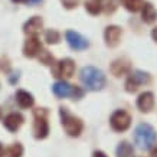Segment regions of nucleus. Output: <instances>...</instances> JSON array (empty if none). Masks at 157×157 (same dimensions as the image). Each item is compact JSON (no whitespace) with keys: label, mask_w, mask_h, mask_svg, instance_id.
Here are the masks:
<instances>
[{"label":"nucleus","mask_w":157,"mask_h":157,"mask_svg":"<svg viewBox=\"0 0 157 157\" xmlns=\"http://www.w3.org/2000/svg\"><path fill=\"white\" fill-rule=\"evenodd\" d=\"M121 35H123V30L118 26H108L104 32V38H105V43L114 48L120 43V39H121Z\"/></svg>","instance_id":"nucleus-10"},{"label":"nucleus","mask_w":157,"mask_h":157,"mask_svg":"<svg viewBox=\"0 0 157 157\" xmlns=\"http://www.w3.org/2000/svg\"><path fill=\"white\" fill-rule=\"evenodd\" d=\"M92 157H107V156H105V154H104L102 151H98V150H97V151H94Z\"/></svg>","instance_id":"nucleus-26"},{"label":"nucleus","mask_w":157,"mask_h":157,"mask_svg":"<svg viewBox=\"0 0 157 157\" xmlns=\"http://www.w3.org/2000/svg\"><path fill=\"white\" fill-rule=\"evenodd\" d=\"M59 39H61V35H59V32H56V30H48L46 33H45V40L48 43H58L59 42Z\"/></svg>","instance_id":"nucleus-22"},{"label":"nucleus","mask_w":157,"mask_h":157,"mask_svg":"<svg viewBox=\"0 0 157 157\" xmlns=\"http://www.w3.org/2000/svg\"><path fill=\"white\" fill-rule=\"evenodd\" d=\"M0 117H2V109H0Z\"/></svg>","instance_id":"nucleus-31"},{"label":"nucleus","mask_w":157,"mask_h":157,"mask_svg":"<svg viewBox=\"0 0 157 157\" xmlns=\"http://www.w3.org/2000/svg\"><path fill=\"white\" fill-rule=\"evenodd\" d=\"M61 2L67 9H74V7H76L78 3H79V0H61Z\"/></svg>","instance_id":"nucleus-25"},{"label":"nucleus","mask_w":157,"mask_h":157,"mask_svg":"<svg viewBox=\"0 0 157 157\" xmlns=\"http://www.w3.org/2000/svg\"><path fill=\"white\" fill-rule=\"evenodd\" d=\"M137 107L143 113L151 111L153 107H154V95H153V92H143L137 98Z\"/></svg>","instance_id":"nucleus-12"},{"label":"nucleus","mask_w":157,"mask_h":157,"mask_svg":"<svg viewBox=\"0 0 157 157\" xmlns=\"http://www.w3.org/2000/svg\"><path fill=\"white\" fill-rule=\"evenodd\" d=\"M156 131L148 124H140L134 131V140L138 148L141 150H150L156 143Z\"/></svg>","instance_id":"nucleus-2"},{"label":"nucleus","mask_w":157,"mask_h":157,"mask_svg":"<svg viewBox=\"0 0 157 157\" xmlns=\"http://www.w3.org/2000/svg\"><path fill=\"white\" fill-rule=\"evenodd\" d=\"M13 3H28V2H30V0H12Z\"/></svg>","instance_id":"nucleus-28"},{"label":"nucleus","mask_w":157,"mask_h":157,"mask_svg":"<svg viewBox=\"0 0 157 157\" xmlns=\"http://www.w3.org/2000/svg\"><path fill=\"white\" fill-rule=\"evenodd\" d=\"M42 28H43V20L39 16H33L25 23L23 30L25 33L29 35V36H38V33L42 30Z\"/></svg>","instance_id":"nucleus-11"},{"label":"nucleus","mask_w":157,"mask_h":157,"mask_svg":"<svg viewBox=\"0 0 157 157\" xmlns=\"http://www.w3.org/2000/svg\"><path fill=\"white\" fill-rule=\"evenodd\" d=\"M98 2H101V0H98Z\"/></svg>","instance_id":"nucleus-32"},{"label":"nucleus","mask_w":157,"mask_h":157,"mask_svg":"<svg viewBox=\"0 0 157 157\" xmlns=\"http://www.w3.org/2000/svg\"><path fill=\"white\" fill-rule=\"evenodd\" d=\"M7 154H9V157H22V154H23L22 144L14 143L13 146H10V147L7 148Z\"/></svg>","instance_id":"nucleus-21"},{"label":"nucleus","mask_w":157,"mask_h":157,"mask_svg":"<svg viewBox=\"0 0 157 157\" xmlns=\"http://www.w3.org/2000/svg\"><path fill=\"white\" fill-rule=\"evenodd\" d=\"M74 72H75V63L69 58L61 59L52 69L53 76H56V78H69L74 75Z\"/></svg>","instance_id":"nucleus-7"},{"label":"nucleus","mask_w":157,"mask_h":157,"mask_svg":"<svg viewBox=\"0 0 157 157\" xmlns=\"http://www.w3.org/2000/svg\"><path fill=\"white\" fill-rule=\"evenodd\" d=\"M39 61L45 63V65H53V56L48 51H43V52H39Z\"/></svg>","instance_id":"nucleus-23"},{"label":"nucleus","mask_w":157,"mask_h":157,"mask_svg":"<svg viewBox=\"0 0 157 157\" xmlns=\"http://www.w3.org/2000/svg\"><path fill=\"white\" fill-rule=\"evenodd\" d=\"M52 91L53 94L59 98H65V97H75V98H79L82 97V91L76 86L69 85L68 82L65 81H58L52 85Z\"/></svg>","instance_id":"nucleus-5"},{"label":"nucleus","mask_w":157,"mask_h":157,"mask_svg":"<svg viewBox=\"0 0 157 157\" xmlns=\"http://www.w3.org/2000/svg\"><path fill=\"white\" fill-rule=\"evenodd\" d=\"M120 2L128 12H133V13L141 10L144 5V0H120Z\"/></svg>","instance_id":"nucleus-17"},{"label":"nucleus","mask_w":157,"mask_h":157,"mask_svg":"<svg viewBox=\"0 0 157 157\" xmlns=\"http://www.w3.org/2000/svg\"><path fill=\"white\" fill-rule=\"evenodd\" d=\"M16 101H17V104H19L22 108H29V107H32L35 102L33 95L29 94L28 91H23V90H20L16 92Z\"/></svg>","instance_id":"nucleus-15"},{"label":"nucleus","mask_w":157,"mask_h":157,"mask_svg":"<svg viewBox=\"0 0 157 157\" xmlns=\"http://www.w3.org/2000/svg\"><path fill=\"white\" fill-rule=\"evenodd\" d=\"M109 123H111V127L115 131H125L130 127V124H131V117H130L127 111L117 109L115 113H113L111 118H109Z\"/></svg>","instance_id":"nucleus-6"},{"label":"nucleus","mask_w":157,"mask_h":157,"mask_svg":"<svg viewBox=\"0 0 157 157\" xmlns=\"http://www.w3.org/2000/svg\"><path fill=\"white\" fill-rule=\"evenodd\" d=\"M141 17L146 23H153L157 19V10L151 3H144L143 9H141Z\"/></svg>","instance_id":"nucleus-16"},{"label":"nucleus","mask_w":157,"mask_h":157,"mask_svg":"<svg viewBox=\"0 0 157 157\" xmlns=\"http://www.w3.org/2000/svg\"><path fill=\"white\" fill-rule=\"evenodd\" d=\"M111 72H113L115 76H121V75L128 74L130 72L128 61H125V59H117V61H114L113 65H111Z\"/></svg>","instance_id":"nucleus-14"},{"label":"nucleus","mask_w":157,"mask_h":157,"mask_svg":"<svg viewBox=\"0 0 157 157\" xmlns=\"http://www.w3.org/2000/svg\"><path fill=\"white\" fill-rule=\"evenodd\" d=\"M85 9L91 14H98L102 10V6L98 0H88V2H85Z\"/></svg>","instance_id":"nucleus-20"},{"label":"nucleus","mask_w":157,"mask_h":157,"mask_svg":"<svg viewBox=\"0 0 157 157\" xmlns=\"http://www.w3.org/2000/svg\"><path fill=\"white\" fill-rule=\"evenodd\" d=\"M117 157H134L133 146L128 144L127 141L120 143L118 147H117Z\"/></svg>","instance_id":"nucleus-18"},{"label":"nucleus","mask_w":157,"mask_h":157,"mask_svg":"<svg viewBox=\"0 0 157 157\" xmlns=\"http://www.w3.org/2000/svg\"><path fill=\"white\" fill-rule=\"evenodd\" d=\"M131 79H133L137 85H143V84H148L150 82V75L147 72H143V71H136L131 75Z\"/></svg>","instance_id":"nucleus-19"},{"label":"nucleus","mask_w":157,"mask_h":157,"mask_svg":"<svg viewBox=\"0 0 157 157\" xmlns=\"http://www.w3.org/2000/svg\"><path fill=\"white\" fill-rule=\"evenodd\" d=\"M3 153H5V148H3V146L0 144V157L3 156Z\"/></svg>","instance_id":"nucleus-29"},{"label":"nucleus","mask_w":157,"mask_h":157,"mask_svg":"<svg viewBox=\"0 0 157 157\" xmlns=\"http://www.w3.org/2000/svg\"><path fill=\"white\" fill-rule=\"evenodd\" d=\"M3 123H5V127L9 130V131L14 133V131H17V130L20 128V125L23 124V117L20 114H17V113H12V114H9L6 117Z\"/></svg>","instance_id":"nucleus-13"},{"label":"nucleus","mask_w":157,"mask_h":157,"mask_svg":"<svg viewBox=\"0 0 157 157\" xmlns=\"http://www.w3.org/2000/svg\"><path fill=\"white\" fill-rule=\"evenodd\" d=\"M65 38H67L68 45L72 49H75V51H84V49H86L90 46V42L81 33L74 32V30H68L67 33H65Z\"/></svg>","instance_id":"nucleus-8"},{"label":"nucleus","mask_w":157,"mask_h":157,"mask_svg":"<svg viewBox=\"0 0 157 157\" xmlns=\"http://www.w3.org/2000/svg\"><path fill=\"white\" fill-rule=\"evenodd\" d=\"M35 124H33V133L35 137L38 140H42V138H46L49 134V124L46 121V109L45 108H38L35 109Z\"/></svg>","instance_id":"nucleus-4"},{"label":"nucleus","mask_w":157,"mask_h":157,"mask_svg":"<svg viewBox=\"0 0 157 157\" xmlns=\"http://www.w3.org/2000/svg\"><path fill=\"white\" fill-rule=\"evenodd\" d=\"M151 36H153V39H154V40L157 42V28H154L151 30Z\"/></svg>","instance_id":"nucleus-27"},{"label":"nucleus","mask_w":157,"mask_h":157,"mask_svg":"<svg viewBox=\"0 0 157 157\" xmlns=\"http://www.w3.org/2000/svg\"><path fill=\"white\" fill-rule=\"evenodd\" d=\"M137 88H138V85L131 79V76H130L128 79H127V82H125V90L128 91V92H136Z\"/></svg>","instance_id":"nucleus-24"},{"label":"nucleus","mask_w":157,"mask_h":157,"mask_svg":"<svg viewBox=\"0 0 157 157\" xmlns=\"http://www.w3.org/2000/svg\"><path fill=\"white\" fill-rule=\"evenodd\" d=\"M59 114H61L62 125H63L65 131L69 136H72V137H78L81 134L82 128H84V124H82L81 120L78 118V117H75V115L69 114L68 109L63 108V107L59 108Z\"/></svg>","instance_id":"nucleus-3"},{"label":"nucleus","mask_w":157,"mask_h":157,"mask_svg":"<svg viewBox=\"0 0 157 157\" xmlns=\"http://www.w3.org/2000/svg\"><path fill=\"white\" fill-rule=\"evenodd\" d=\"M151 157H157V148H156V150H154V151L151 153Z\"/></svg>","instance_id":"nucleus-30"},{"label":"nucleus","mask_w":157,"mask_h":157,"mask_svg":"<svg viewBox=\"0 0 157 157\" xmlns=\"http://www.w3.org/2000/svg\"><path fill=\"white\" fill-rule=\"evenodd\" d=\"M42 51V43L38 39V36H29V39L25 42L23 53L28 58H35Z\"/></svg>","instance_id":"nucleus-9"},{"label":"nucleus","mask_w":157,"mask_h":157,"mask_svg":"<svg viewBox=\"0 0 157 157\" xmlns=\"http://www.w3.org/2000/svg\"><path fill=\"white\" fill-rule=\"evenodd\" d=\"M81 82L86 90L100 91L105 85V75L101 69L94 67H85L81 71Z\"/></svg>","instance_id":"nucleus-1"}]
</instances>
